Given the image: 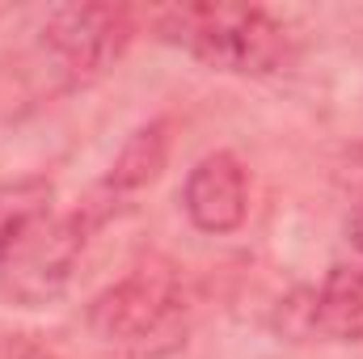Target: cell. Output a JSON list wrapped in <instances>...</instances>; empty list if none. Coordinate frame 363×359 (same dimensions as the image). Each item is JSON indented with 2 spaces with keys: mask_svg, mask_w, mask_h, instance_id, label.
<instances>
[{
  "mask_svg": "<svg viewBox=\"0 0 363 359\" xmlns=\"http://www.w3.org/2000/svg\"><path fill=\"white\" fill-rule=\"evenodd\" d=\"M89 334L127 359H169L190 343L194 309L165 270H135L101 287L85 309Z\"/></svg>",
  "mask_w": 363,
  "mask_h": 359,
  "instance_id": "1",
  "label": "cell"
},
{
  "mask_svg": "<svg viewBox=\"0 0 363 359\" xmlns=\"http://www.w3.org/2000/svg\"><path fill=\"white\" fill-rule=\"evenodd\" d=\"M157 34L211 72L271 77L287 60V30L258 4H174L157 13Z\"/></svg>",
  "mask_w": 363,
  "mask_h": 359,
  "instance_id": "2",
  "label": "cell"
},
{
  "mask_svg": "<svg viewBox=\"0 0 363 359\" xmlns=\"http://www.w3.org/2000/svg\"><path fill=\"white\" fill-rule=\"evenodd\" d=\"M110 211H114V194H106V190L77 203L72 211H51L0 263V292L21 309H43L51 300H60L72 287L93 233L110 220Z\"/></svg>",
  "mask_w": 363,
  "mask_h": 359,
  "instance_id": "3",
  "label": "cell"
},
{
  "mask_svg": "<svg viewBox=\"0 0 363 359\" xmlns=\"http://www.w3.org/2000/svg\"><path fill=\"white\" fill-rule=\"evenodd\" d=\"M135 38V13L123 4H101V0H77L60 4L43 17L38 43L64 64V72L77 85L97 81Z\"/></svg>",
  "mask_w": 363,
  "mask_h": 359,
  "instance_id": "4",
  "label": "cell"
},
{
  "mask_svg": "<svg viewBox=\"0 0 363 359\" xmlns=\"http://www.w3.org/2000/svg\"><path fill=\"white\" fill-rule=\"evenodd\" d=\"M182 207L199 233H237L250 216V174L233 153H207L182 182Z\"/></svg>",
  "mask_w": 363,
  "mask_h": 359,
  "instance_id": "5",
  "label": "cell"
},
{
  "mask_svg": "<svg viewBox=\"0 0 363 359\" xmlns=\"http://www.w3.org/2000/svg\"><path fill=\"white\" fill-rule=\"evenodd\" d=\"M351 263L325 275V283L304 304V326L330 343H359L363 338V199L351 216Z\"/></svg>",
  "mask_w": 363,
  "mask_h": 359,
  "instance_id": "6",
  "label": "cell"
},
{
  "mask_svg": "<svg viewBox=\"0 0 363 359\" xmlns=\"http://www.w3.org/2000/svg\"><path fill=\"white\" fill-rule=\"evenodd\" d=\"M72 89H81V85L64 72V64L34 34L30 47H17V51L0 55V127L38 114L43 106H51L55 97H64Z\"/></svg>",
  "mask_w": 363,
  "mask_h": 359,
  "instance_id": "7",
  "label": "cell"
},
{
  "mask_svg": "<svg viewBox=\"0 0 363 359\" xmlns=\"http://www.w3.org/2000/svg\"><path fill=\"white\" fill-rule=\"evenodd\" d=\"M169 131H174L169 118H152L140 131H131L127 144L118 148V157H114L106 182H101V190L106 194H135V190L152 186V182L161 178L165 161H169V148H174V136Z\"/></svg>",
  "mask_w": 363,
  "mask_h": 359,
  "instance_id": "8",
  "label": "cell"
},
{
  "mask_svg": "<svg viewBox=\"0 0 363 359\" xmlns=\"http://www.w3.org/2000/svg\"><path fill=\"white\" fill-rule=\"evenodd\" d=\"M55 211V182L43 174L0 182V263Z\"/></svg>",
  "mask_w": 363,
  "mask_h": 359,
  "instance_id": "9",
  "label": "cell"
},
{
  "mask_svg": "<svg viewBox=\"0 0 363 359\" xmlns=\"http://www.w3.org/2000/svg\"><path fill=\"white\" fill-rule=\"evenodd\" d=\"M30 359H43V355H30ZM47 359H51V355H47Z\"/></svg>",
  "mask_w": 363,
  "mask_h": 359,
  "instance_id": "10",
  "label": "cell"
}]
</instances>
